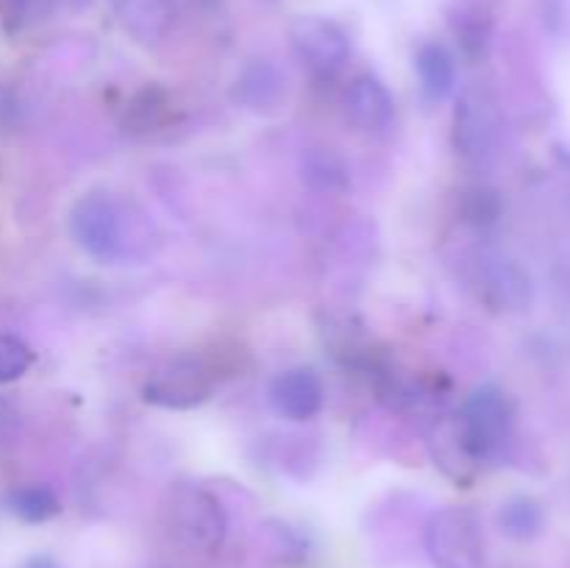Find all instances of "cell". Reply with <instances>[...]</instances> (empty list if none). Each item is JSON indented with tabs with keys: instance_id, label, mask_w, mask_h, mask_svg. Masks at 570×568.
Here are the masks:
<instances>
[{
	"instance_id": "cell-9",
	"label": "cell",
	"mask_w": 570,
	"mask_h": 568,
	"mask_svg": "<svg viewBox=\"0 0 570 568\" xmlns=\"http://www.w3.org/2000/svg\"><path fill=\"white\" fill-rule=\"evenodd\" d=\"M343 106L348 120L365 134L387 131L395 120L393 95L376 76H356L345 89Z\"/></svg>"
},
{
	"instance_id": "cell-20",
	"label": "cell",
	"mask_w": 570,
	"mask_h": 568,
	"mask_svg": "<svg viewBox=\"0 0 570 568\" xmlns=\"http://www.w3.org/2000/svg\"><path fill=\"white\" fill-rule=\"evenodd\" d=\"M462 221L471 223V226H490V223L499 221L501 215V198L499 193H493L490 187H471L462 195Z\"/></svg>"
},
{
	"instance_id": "cell-14",
	"label": "cell",
	"mask_w": 570,
	"mask_h": 568,
	"mask_svg": "<svg viewBox=\"0 0 570 568\" xmlns=\"http://www.w3.org/2000/svg\"><path fill=\"white\" fill-rule=\"evenodd\" d=\"M429 449H432L438 468H443L449 477L460 479V482L471 473V468L479 466L471 451H468L465 440H462L456 415H445L434 423L432 434H429Z\"/></svg>"
},
{
	"instance_id": "cell-21",
	"label": "cell",
	"mask_w": 570,
	"mask_h": 568,
	"mask_svg": "<svg viewBox=\"0 0 570 568\" xmlns=\"http://www.w3.org/2000/svg\"><path fill=\"white\" fill-rule=\"evenodd\" d=\"M31 362V349L20 337L0 332V384L17 382V379L26 376Z\"/></svg>"
},
{
	"instance_id": "cell-15",
	"label": "cell",
	"mask_w": 570,
	"mask_h": 568,
	"mask_svg": "<svg viewBox=\"0 0 570 568\" xmlns=\"http://www.w3.org/2000/svg\"><path fill=\"white\" fill-rule=\"evenodd\" d=\"M415 70L429 100H445L456 84V61L440 42L421 45L415 53Z\"/></svg>"
},
{
	"instance_id": "cell-10",
	"label": "cell",
	"mask_w": 570,
	"mask_h": 568,
	"mask_svg": "<svg viewBox=\"0 0 570 568\" xmlns=\"http://www.w3.org/2000/svg\"><path fill=\"white\" fill-rule=\"evenodd\" d=\"M271 401L278 415L289 421H309L323 407V382L312 368H289L271 384Z\"/></svg>"
},
{
	"instance_id": "cell-3",
	"label": "cell",
	"mask_w": 570,
	"mask_h": 568,
	"mask_svg": "<svg viewBox=\"0 0 570 568\" xmlns=\"http://www.w3.org/2000/svg\"><path fill=\"white\" fill-rule=\"evenodd\" d=\"M70 232L89 256L115 262L126 254V212L111 195L87 193L72 204Z\"/></svg>"
},
{
	"instance_id": "cell-2",
	"label": "cell",
	"mask_w": 570,
	"mask_h": 568,
	"mask_svg": "<svg viewBox=\"0 0 570 568\" xmlns=\"http://www.w3.org/2000/svg\"><path fill=\"white\" fill-rule=\"evenodd\" d=\"M426 551L434 568H488L482 527L468 507L434 512L426 527Z\"/></svg>"
},
{
	"instance_id": "cell-22",
	"label": "cell",
	"mask_w": 570,
	"mask_h": 568,
	"mask_svg": "<svg viewBox=\"0 0 570 568\" xmlns=\"http://www.w3.org/2000/svg\"><path fill=\"white\" fill-rule=\"evenodd\" d=\"M22 568H59V566H56V562L50 560V557L39 555V557H31V560H28Z\"/></svg>"
},
{
	"instance_id": "cell-7",
	"label": "cell",
	"mask_w": 570,
	"mask_h": 568,
	"mask_svg": "<svg viewBox=\"0 0 570 568\" xmlns=\"http://www.w3.org/2000/svg\"><path fill=\"white\" fill-rule=\"evenodd\" d=\"M289 39L301 65L315 78H334L351 56V42L337 22L304 14L289 26Z\"/></svg>"
},
{
	"instance_id": "cell-16",
	"label": "cell",
	"mask_w": 570,
	"mask_h": 568,
	"mask_svg": "<svg viewBox=\"0 0 570 568\" xmlns=\"http://www.w3.org/2000/svg\"><path fill=\"white\" fill-rule=\"evenodd\" d=\"M301 170H304V182L321 193H343L351 184L348 165L332 148L306 150L304 159H301Z\"/></svg>"
},
{
	"instance_id": "cell-13",
	"label": "cell",
	"mask_w": 570,
	"mask_h": 568,
	"mask_svg": "<svg viewBox=\"0 0 570 568\" xmlns=\"http://www.w3.org/2000/svg\"><path fill=\"white\" fill-rule=\"evenodd\" d=\"M173 104L167 89H161L159 84H148V87H142L128 100L126 111H122V126L134 137H148V134L161 131V126H167Z\"/></svg>"
},
{
	"instance_id": "cell-4",
	"label": "cell",
	"mask_w": 570,
	"mask_h": 568,
	"mask_svg": "<svg viewBox=\"0 0 570 568\" xmlns=\"http://www.w3.org/2000/svg\"><path fill=\"white\" fill-rule=\"evenodd\" d=\"M456 423L473 460L488 462L499 457V451L507 445L512 429V407L499 388L484 384L468 395Z\"/></svg>"
},
{
	"instance_id": "cell-11",
	"label": "cell",
	"mask_w": 570,
	"mask_h": 568,
	"mask_svg": "<svg viewBox=\"0 0 570 568\" xmlns=\"http://www.w3.org/2000/svg\"><path fill=\"white\" fill-rule=\"evenodd\" d=\"M109 9L122 31L139 45L165 39L173 22V0H109Z\"/></svg>"
},
{
	"instance_id": "cell-5",
	"label": "cell",
	"mask_w": 570,
	"mask_h": 568,
	"mask_svg": "<svg viewBox=\"0 0 570 568\" xmlns=\"http://www.w3.org/2000/svg\"><path fill=\"white\" fill-rule=\"evenodd\" d=\"M501 111L493 95L468 89L454 111V145L462 159L473 167H488L499 154Z\"/></svg>"
},
{
	"instance_id": "cell-1",
	"label": "cell",
	"mask_w": 570,
	"mask_h": 568,
	"mask_svg": "<svg viewBox=\"0 0 570 568\" xmlns=\"http://www.w3.org/2000/svg\"><path fill=\"white\" fill-rule=\"evenodd\" d=\"M165 521L173 538L189 551H217L226 540V512L209 490L181 482L165 499Z\"/></svg>"
},
{
	"instance_id": "cell-17",
	"label": "cell",
	"mask_w": 570,
	"mask_h": 568,
	"mask_svg": "<svg viewBox=\"0 0 570 568\" xmlns=\"http://www.w3.org/2000/svg\"><path fill=\"white\" fill-rule=\"evenodd\" d=\"M6 505H9V510L26 523L50 521V518L59 516L61 510L59 496H56L48 484H22V488H14L9 493V499H6Z\"/></svg>"
},
{
	"instance_id": "cell-12",
	"label": "cell",
	"mask_w": 570,
	"mask_h": 568,
	"mask_svg": "<svg viewBox=\"0 0 570 568\" xmlns=\"http://www.w3.org/2000/svg\"><path fill=\"white\" fill-rule=\"evenodd\" d=\"M284 78L271 61H254L245 67L234 87V98L250 111H271L282 104Z\"/></svg>"
},
{
	"instance_id": "cell-19",
	"label": "cell",
	"mask_w": 570,
	"mask_h": 568,
	"mask_svg": "<svg viewBox=\"0 0 570 568\" xmlns=\"http://www.w3.org/2000/svg\"><path fill=\"white\" fill-rule=\"evenodd\" d=\"M61 0H0V20L9 31H26L48 20Z\"/></svg>"
},
{
	"instance_id": "cell-6",
	"label": "cell",
	"mask_w": 570,
	"mask_h": 568,
	"mask_svg": "<svg viewBox=\"0 0 570 568\" xmlns=\"http://www.w3.org/2000/svg\"><path fill=\"white\" fill-rule=\"evenodd\" d=\"M215 393V371L198 356H178L150 373L142 399L161 410H193Z\"/></svg>"
},
{
	"instance_id": "cell-8",
	"label": "cell",
	"mask_w": 570,
	"mask_h": 568,
	"mask_svg": "<svg viewBox=\"0 0 570 568\" xmlns=\"http://www.w3.org/2000/svg\"><path fill=\"white\" fill-rule=\"evenodd\" d=\"M476 284L482 298L499 310H523L532 301V282L518 262L504 254H484L476 265Z\"/></svg>"
},
{
	"instance_id": "cell-18",
	"label": "cell",
	"mask_w": 570,
	"mask_h": 568,
	"mask_svg": "<svg viewBox=\"0 0 570 568\" xmlns=\"http://www.w3.org/2000/svg\"><path fill=\"white\" fill-rule=\"evenodd\" d=\"M499 527L512 540H532L543 529V507L534 499H512L501 507Z\"/></svg>"
}]
</instances>
